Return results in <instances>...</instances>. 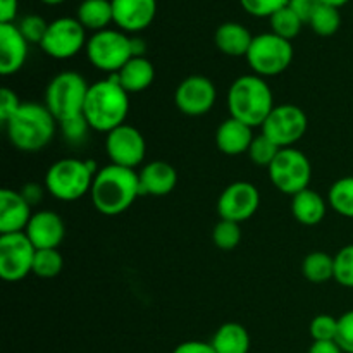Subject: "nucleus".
I'll return each instance as SVG.
<instances>
[{
	"mask_svg": "<svg viewBox=\"0 0 353 353\" xmlns=\"http://www.w3.org/2000/svg\"><path fill=\"white\" fill-rule=\"evenodd\" d=\"M214 41H216V47L230 57H241V55L247 57L254 37L243 24L224 23L216 30Z\"/></svg>",
	"mask_w": 353,
	"mask_h": 353,
	"instance_id": "obj_23",
	"label": "nucleus"
},
{
	"mask_svg": "<svg viewBox=\"0 0 353 353\" xmlns=\"http://www.w3.org/2000/svg\"><path fill=\"white\" fill-rule=\"evenodd\" d=\"M21 105H23V103L17 99L16 92H12L10 88L0 90V121H2L3 124L19 110Z\"/></svg>",
	"mask_w": 353,
	"mask_h": 353,
	"instance_id": "obj_40",
	"label": "nucleus"
},
{
	"mask_svg": "<svg viewBox=\"0 0 353 353\" xmlns=\"http://www.w3.org/2000/svg\"><path fill=\"white\" fill-rule=\"evenodd\" d=\"M212 241L219 250H234L241 241L240 224L221 219L212 231Z\"/></svg>",
	"mask_w": 353,
	"mask_h": 353,
	"instance_id": "obj_32",
	"label": "nucleus"
},
{
	"mask_svg": "<svg viewBox=\"0 0 353 353\" xmlns=\"http://www.w3.org/2000/svg\"><path fill=\"white\" fill-rule=\"evenodd\" d=\"M140 195V178L134 169L109 164L93 178L90 196L103 216H119L130 209Z\"/></svg>",
	"mask_w": 353,
	"mask_h": 353,
	"instance_id": "obj_1",
	"label": "nucleus"
},
{
	"mask_svg": "<svg viewBox=\"0 0 353 353\" xmlns=\"http://www.w3.org/2000/svg\"><path fill=\"white\" fill-rule=\"evenodd\" d=\"M64 268L62 255L59 254L57 248H45V250H37L33 261V274L41 279H52L61 274Z\"/></svg>",
	"mask_w": 353,
	"mask_h": 353,
	"instance_id": "obj_30",
	"label": "nucleus"
},
{
	"mask_svg": "<svg viewBox=\"0 0 353 353\" xmlns=\"http://www.w3.org/2000/svg\"><path fill=\"white\" fill-rule=\"evenodd\" d=\"M323 3H326V6H331V7H336V9H340V7L347 6L350 0H321Z\"/></svg>",
	"mask_w": 353,
	"mask_h": 353,
	"instance_id": "obj_47",
	"label": "nucleus"
},
{
	"mask_svg": "<svg viewBox=\"0 0 353 353\" xmlns=\"http://www.w3.org/2000/svg\"><path fill=\"white\" fill-rule=\"evenodd\" d=\"M138 178H140V195L165 196L176 188L178 172L169 162L154 161L141 168Z\"/></svg>",
	"mask_w": 353,
	"mask_h": 353,
	"instance_id": "obj_20",
	"label": "nucleus"
},
{
	"mask_svg": "<svg viewBox=\"0 0 353 353\" xmlns=\"http://www.w3.org/2000/svg\"><path fill=\"white\" fill-rule=\"evenodd\" d=\"M105 150L110 162L121 168L134 169L147 154V143L140 131L130 124L116 128L105 138Z\"/></svg>",
	"mask_w": 353,
	"mask_h": 353,
	"instance_id": "obj_13",
	"label": "nucleus"
},
{
	"mask_svg": "<svg viewBox=\"0 0 353 353\" xmlns=\"http://www.w3.org/2000/svg\"><path fill=\"white\" fill-rule=\"evenodd\" d=\"M309 119L303 109L293 103L276 105L262 124V134L279 148H290L307 133Z\"/></svg>",
	"mask_w": 353,
	"mask_h": 353,
	"instance_id": "obj_10",
	"label": "nucleus"
},
{
	"mask_svg": "<svg viewBox=\"0 0 353 353\" xmlns=\"http://www.w3.org/2000/svg\"><path fill=\"white\" fill-rule=\"evenodd\" d=\"M274 107L271 88L261 76H240L230 86V92H228L230 116L247 126H262Z\"/></svg>",
	"mask_w": 353,
	"mask_h": 353,
	"instance_id": "obj_3",
	"label": "nucleus"
},
{
	"mask_svg": "<svg viewBox=\"0 0 353 353\" xmlns=\"http://www.w3.org/2000/svg\"><path fill=\"white\" fill-rule=\"evenodd\" d=\"M37 248L26 233L0 234V278L7 283L23 281L33 272Z\"/></svg>",
	"mask_w": 353,
	"mask_h": 353,
	"instance_id": "obj_11",
	"label": "nucleus"
},
{
	"mask_svg": "<svg viewBox=\"0 0 353 353\" xmlns=\"http://www.w3.org/2000/svg\"><path fill=\"white\" fill-rule=\"evenodd\" d=\"M327 202L334 212L353 219V176L338 179L331 185Z\"/></svg>",
	"mask_w": 353,
	"mask_h": 353,
	"instance_id": "obj_28",
	"label": "nucleus"
},
{
	"mask_svg": "<svg viewBox=\"0 0 353 353\" xmlns=\"http://www.w3.org/2000/svg\"><path fill=\"white\" fill-rule=\"evenodd\" d=\"M88 90V83L79 72L64 71L48 83L45 92V105L57 119V123L83 116Z\"/></svg>",
	"mask_w": 353,
	"mask_h": 353,
	"instance_id": "obj_6",
	"label": "nucleus"
},
{
	"mask_svg": "<svg viewBox=\"0 0 353 353\" xmlns=\"http://www.w3.org/2000/svg\"><path fill=\"white\" fill-rule=\"evenodd\" d=\"M172 353H216L212 345L205 343V341H185V343L178 345L172 350Z\"/></svg>",
	"mask_w": 353,
	"mask_h": 353,
	"instance_id": "obj_42",
	"label": "nucleus"
},
{
	"mask_svg": "<svg viewBox=\"0 0 353 353\" xmlns=\"http://www.w3.org/2000/svg\"><path fill=\"white\" fill-rule=\"evenodd\" d=\"M269 23H271L272 33L290 41L300 33V30H302L303 26V21L300 19L290 7H285V9L272 14V16L269 17Z\"/></svg>",
	"mask_w": 353,
	"mask_h": 353,
	"instance_id": "obj_31",
	"label": "nucleus"
},
{
	"mask_svg": "<svg viewBox=\"0 0 353 353\" xmlns=\"http://www.w3.org/2000/svg\"><path fill=\"white\" fill-rule=\"evenodd\" d=\"M216 86L209 78L200 74L188 76L178 85L174 92V103L179 112L199 117L210 112L216 103Z\"/></svg>",
	"mask_w": 353,
	"mask_h": 353,
	"instance_id": "obj_15",
	"label": "nucleus"
},
{
	"mask_svg": "<svg viewBox=\"0 0 353 353\" xmlns=\"http://www.w3.org/2000/svg\"><path fill=\"white\" fill-rule=\"evenodd\" d=\"M21 195L26 199V202L30 203V205H37V203L43 199V188H41L40 185H37V183H28V185H24L23 190H21Z\"/></svg>",
	"mask_w": 353,
	"mask_h": 353,
	"instance_id": "obj_44",
	"label": "nucleus"
},
{
	"mask_svg": "<svg viewBox=\"0 0 353 353\" xmlns=\"http://www.w3.org/2000/svg\"><path fill=\"white\" fill-rule=\"evenodd\" d=\"M272 185L285 195H296L309 188L312 165L307 155L296 148H281L272 164L268 168Z\"/></svg>",
	"mask_w": 353,
	"mask_h": 353,
	"instance_id": "obj_9",
	"label": "nucleus"
},
{
	"mask_svg": "<svg viewBox=\"0 0 353 353\" xmlns=\"http://www.w3.org/2000/svg\"><path fill=\"white\" fill-rule=\"evenodd\" d=\"M302 274L310 283H326L334 279V257L326 252H312L303 259Z\"/></svg>",
	"mask_w": 353,
	"mask_h": 353,
	"instance_id": "obj_27",
	"label": "nucleus"
},
{
	"mask_svg": "<svg viewBox=\"0 0 353 353\" xmlns=\"http://www.w3.org/2000/svg\"><path fill=\"white\" fill-rule=\"evenodd\" d=\"M95 172L88 162L81 159L65 157L54 162L45 174V190L54 199L62 202H74L90 193Z\"/></svg>",
	"mask_w": 353,
	"mask_h": 353,
	"instance_id": "obj_5",
	"label": "nucleus"
},
{
	"mask_svg": "<svg viewBox=\"0 0 353 353\" xmlns=\"http://www.w3.org/2000/svg\"><path fill=\"white\" fill-rule=\"evenodd\" d=\"M76 19L85 26V30L102 31L114 23L112 2L110 0H83L78 7Z\"/></svg>",
	"mask_w": 353,
	"mask_h": 353,
	"instance_id": "obj_26",
	"label": "nucleus"
},
{
	"mask_svg": "<svg viewBox=\"0 0 353 353\" xmlns=\"http://www.w3.org/2000/svg\"><path fill=\"white\" fill-rule=\"evenodd\" d=\"M240 3L250 16L271 17L278 10L288 7L290 0H240Z\"/></svg>",
	"mask_w": 353,
	"mask_h": 353,
	"instance_id": "obj_37",
	"label": "nucleus"
},
{
	"mask_svg": "<svg viewBox=\"0 0 353 353\" xmlns=\"http://www.w3.org/2000/svg\"><path fill=\"white\" fill-rule=\"evenodd\" d=\"M55 117L47 105L28 102L19 107L16 114L7 121V137L10 143L21 152H38L47 147L55 133Z\"/></svg>",
	"mask_w": 353,
	"mask_h": 353,
	"instance_id": "obj_4",
	"label": "nucleus"
},
{
	"mask_svg": "<svg viewBox=\"0 0 353 353\" xmlns=\"http://www.w3.org/2000/svg\"><path fill=\"white\" fill-rule=\"evenodd\" d=\"M281 148L276 143H272L268 137L264 134H259L254 138L250 148H248V155H250L252 162L259 168H269L272 164V161L276 159V155L279 154Z\"/></svg>",
	"mask_w": 353,
	"mask_h": 353,
	"instance_id": "obj_33",
	"label": "nucleus"
},
{
	"mask_svg": "<svg viewBox=\"0 0 353 353\" xmlns=\"http://www.w3.org/2000/svg\"><path fill=\"white\" fill-rule=\"evenodd\" d=\"M17 0H0V24L14 23L17 16Z\"/></svg>",
	"mask_w": 353,
	"mask_h": 353,
	"instance_id": "obj_43",
	"label": "nucleus"
},
{
	"mask_svg": "<svg viewBox=\"0 0 353 353\" xmlns=\"http://www.w3.org/2000/svg\"><path fill=\"white\" fill-rule=\"evenodd\" d=\"M210 345L216 353H248L250 334L238 323H226L214 333Z\"/></svg>",
	"mask_w": 353,
	"mask_h": 353,
	"instance_id": "obj_25",
	"label": "nucleus"
},
{
	"mask_svg": "<svg viewBox=\"0 0 353 353\" xmlns=\"http://www.w3.org/2000/svg\"><path fill=\"white\" fill-rule=\"evenodd\" d=\"M24 233L37 250H45V248H57L62 243L65 228L59 214L52 210H41L31 216Z\"/></svg>",
	"mask_w": 353,
	"mask_h": 353,
	"instance_id": "obj_17",
	"label": "nucleus"
},
{
	"mask_svg": "<svg viewBox=\"0 0 353 353\" xmlns=\"http://www.w3.org/2000/svg\"><path fill=\"white\" fill-rule=\"evenodd\" d=\"M309 353H345L336 341H314Z\"/></svg>",
	"mask_w": 353,
	"mask_h": 353,
	"instance_id": "obj_45",
	"label": "nucleus"
},
{
	"mask_svg": "<svg viewBox=\"0 0 353 353\" xmlns=\"http://www.w3.org/2000/svg\"><path fill=\"white\" fill-rule=\"evenodd\" d=\"M86 57L100 71L114 74L133 59L131 50V38L124 31L102 30L93 33L86 41Z\"/></svg>",
	"mask_w": 353,
	"mask_h": 353,
	"instance_id": "obj_7",
	"label": "nucleus"
},
{
	"mask_svg": "<svg viewBox=\"0 0 353 353\" xmlns=\"http://www.w3.org/2000/svg\"><path fill=\"white\" fill-rule=\"evenodd\" d=\"M43 3H47V6H59V3L65 2V0H41Z\"/></svg>",
	"mask_w": 353,
	"mask_h": 353,
	"instance_id": "obj_48",
	"label": "nucleus"
},
{
	"mask_svg": "<svg viewBox=\"0 0 353 353\" xmlns=\"http://www.w3.org/2000/svg\"><path fill=\"white\" fill-rule=\"evenodd\" d=\"M334 281L353 288V245H347L334 255Z\"/></svg>",
	"mask_w": 353,
	"mask_h": 353,
	"instance_id": "obj_34",
	"label": "nucleus"
},
{
	"mask_svg": "<svg viewBox=\"0 0 353 353\" xmlns=\"http://www.w3.org/2000/svg\"><path fill=\"white\" fill-rule=\"evenodd\" d=\"M309 24L314 33H317L319 37H333L341 26L340 9L321 3L319 9L314 12L312 19L309 21Z\"/></svg>",
	"mask_w": 353,
	"mask_h": 353,
	"instance_id": "obj_29",
	"label": "nucleus"
},
{
	"mask_svg": "<svg viewBox=\"0 0 353 353\" xmlns=\"http://www.w3.org/2000/svg\"><path fill=\"white\" fill-rule=\"evenodd\" d=\"M88 130H92V128L86 123L85 116L71 117V119H65L61 123L62 134L71 143H81L86 138V134H88Z\"/></svg>",
	"mask_w": 353,
	"mask_h": 353,
	"instance_id": "obj_38",
	"label": "nucleus"
},
{
	"mask_svg": "<svg viewBox=\"0 0 353 353\" xmlns=\"http://www.w3.org/2000/svg\"><path fill=\"white\" fill-rule=\"evenodd\" d=\"M114 23L121 31L138 33L152 24L157 14V0H110Z\"/></svg>",
	"mask_w": 353,
	"mask_h": 353,
	"instance_id": "obj_16",
	"label": "nucleus"
},
{
	"mask_svg": "<svg viewBox=\"0 0 353 353\" xmlns=\"http://www.w3.org/2000/svg\"><path fill=\"white\" fill-rule=\"evenodd\" d=\"M17 28H19L23 37L28 40V43H41L45 33H47L48 23H45V19L41 16L30 14V16L21 19L19 26Z\"/></svg>",
	"mask_w": 353,
	"mask_h": 353,
	"instance_id": "obj_36",
	"label": "nucleus"
},
{
	"mask_svg": "<svg viewBox=\"0 0 353 353\" xmlns=\"http://www.w3.org/2000/svg\"><path fill=\"white\" fill-rule=\"evenodd\" d=\"M309 330L314 341H334L338 333V319L327 314H321L314 317Z\"/></svg>",
	"mask_w": 353,
	"mask_h": 353,
	"instance_id": "obj_35",
	"label": "nucleus"
},
{
	"mask_svg": "<svg viewBox=\"0 0 353 353\" xmlns=\"http://www.w3.org/2000/svg\"><path fill=\"white\" fill-rule=\"evenodd\" d=\"M28 57V40L14 23L0 24V74H16Z\"/></svg>",
	"mask_w": 353,
	"mask_h": 353,
	"instance_id": "obj_18",
	"label": "nucleus"
},
{
	"mask_svg": "<svg viewBox=\"0 0 353 353\" xmlns=\"http://www.w3.org/2000/svg\"><path fill=\"white\" fill-rule=\"evenodd\" d=\"M31 216V205L21 192L9 188L0 192V234L23 233Z\"/></svg>",
	"mask_w": 353,
	"mask_h": 353,
	"instance_id": "obj_19",
	"label": "nucleus"
},
{
	"mask_svg": "<svg viewBox=\"0 0 353 353\" xmlns=\"http://www.w3.org/2000/svg\"><path fill=\"white\" fill-rule=\"evenodd\" d=\"M292 212L303 226H316L326 216V202L319 193L305 188L292 196Z\"/></svg>",
	"mask_w": 353,
	"mask_h": 353,
	"instance_id": "obj_24",
	"label": "nucleus"
},
{
	"mask_svg": "<svg viewBox=\"0 0 353 353\" xmlns=\"http://www.w3.org/2000/svg\"><path fill=\"white\" fill-rule=\"evenodd\" d=\"M86 41L85 26L76 17H59L48 23L40 47L48 57L64 61L79 54L86 47Z\"/></svg>",
	"mask_w": 353,
	"mask_h": 353,
	"instance_id": "obj_12",
	"label": "nucleus"
},
{
	"mask_svg": "<svg viewBox=\"0 0 353 353\" xmlns=\"http://www.w3.org/2000/svg\"><path fill=\"white\" fill-rule=\"evenodd\" d=\"M254 133L252 128L247 124L240 123L238 119L224 121L216 133V145L223 154L226 155H241L248 152L252 141H254Z\"/></svg>",
	"mask_w": 353,
	"mask_h": 353,
	"instance_id": "obj_21",
	"label": "nucleus"
},
{
	"mask_svg": "<svg viewBox=\"0 0 353 353\" xmlns=\"http://www.w3.org/2000/svg\"><path fill=\"white\" fill-rule=\"evenodd\" d=\"M336 341L345 353H353V310L338 317Z\"/></svg>",
	"mask_w": 353,
	"mask_h": 353,
	"instance_id": "obj_39",
	"label": "nucleus"
},
{
	"mask_svg": "<svg viewBox=\"0 0 353 353\" xmlns=\"http://www.w3.org/2000/svg\"><path fill=\"white\" fill-rule=\"evenodd\" d=\"M261 205V193L252 183L234 181L221 193L217 200V212L221 219L245 223L257 212Z\"/></svg>",
	"mask_w": 353,
	"mask_h": 353,
	"instance_id": "obj_14",
	"label": "nucleus"
},
{
	"mask_svg": "<svg viewBox=\"0 0 353 353\" xmlns=\"http://www.w3.org/2000/svg\"><path fill=\"white\" fill-rule=\"evenodd\" d=\"M109 78L119 83L128 93H138L147 90L154 83L155 69L147 57H133L119 72H114Z\"/></svg>",
	"mask_w": 353,
	"mask_h": 353,
	"instance_id": "obj_22",
	"label": "nucleus"
},
{
	"mask_svg": "<svg viewBox=\"0 0 353 353\" xmlns=\"http://www.w3.org/2000/svg\"><path fill=\"white\" fill-rule=\"evenodd\" d=\"M248 65L261 78L278 76L290 68L293 61V45L290 40L271 33L254 37L247 54Z\"/></svg>",
	"mask_w": 353,
	"mask_h": 353,
	"instance_id": "obj_8",
	"label": "nucleus"
},
{
	"mask_svg": "<svg viewBox=\"0 0 353 353\" xmlns=\"http://www.w3.org/2000/svg\"><path fill=\"white\" fill-rule=\"evenodd\" d=\"M128 112H130V97L119 83L107 78L90 86L83 116L92 130L99 133H110L116 128L126 124L124 121Z\"/></svg>",
	"mask_w": 353,
	"mask_h": 353,
	"instance_id": "obj_2",
	"label": "nucleus"
},
{
	"mask_svg": "<svg viewBox=\"0 0 353 353\" xmlns=\"http://www.w3.org/2000/svg\"><path fill=\"white\" fill-rule=\"evenodd\" d=\"M321 0H290L288 7L303 21V24H309V21L312 19L314 12L319 9Z\"/></svg>",
	"mask_w": 353,
	"mask_h": 353,
	"instance_id": "obj_41",
	"label": "nucleus"
},
{
	"mask_svg": "<svg viewBox=\"0 0 353 353\" xmlns=\"http://www.w3.org/2000/svg\"><path fill=\"white\" fill-rule=\"evenodd\" d=\"M131 50H133V57H145L147 45L141 38H131Z\"/></svg>",
	"mask_w": 353,
	"mask_h": 353,
	"instance_id": "obj_46",
	"label": "nucleus"
}]
</instances>
